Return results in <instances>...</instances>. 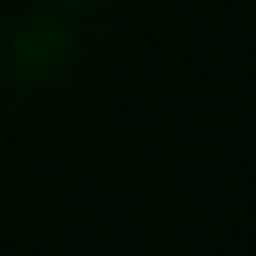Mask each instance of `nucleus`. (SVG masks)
<instances>
[{"label": "nucleus", "instance_id": "nucleus-2", "mask_svg": "<svg viewBox=\"0 0 256 256\" xmlns=\"http://www.w3.org/2000/svg\"><path fill=\"white\" fill-rule=\"evenodd\" d=\"M58 6H78V0H58Z\"/></svg>", "mask_w": 256, "mask_h": 256}, {"label": "nucleus", "instance_id": "nucleus-1", "mask_svg": "<svg viewBox=\"0 0 256 256\" xmlns=\"http://www.w3.org/2000/svg\"><path fill=\"white\" fill-rule=\"evenodd\" d=\"M68 52H74V37L63 32V21H26V26L16 32V48H10V68H16V78H52L58 68L68 63Z\"/></svg>", "mask_w": 256, "mask_h": 256}]
</instances>
